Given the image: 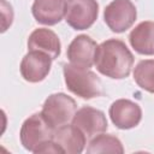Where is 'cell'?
Wrapping results in <instances>:
<instances>
[{"instance_id":"cell-1","label":"cell","mask_w":154,"mask_h":154,"mask_svg":"<svg viewBox=\"0 0 154 154\" xmlns=\"http://www.w3.org/2000/svg\"><path fill=\"white\" fill-rule=\"evenodd\" d=\"M94 64L101 75L113 79H123L131 72L134 55L122 40L109 38L97 46Z\"/></svg>"},{"instance_id":"cell-14","label":"cell","mask_w":154,"mask_h":154,"mask_svg":"<svg viewBox=\"0 0 154 154\" xmlns=\"http://www.w3.org/2000/svg\"><path fill=\"white\" fill-rule=\"evenodd\" d=\"M131 47L142 55L154 54V22H141L129 35Z\"/></svg>"},{"instance_id":"cell-7","label":"cell","mask_w":154,"mask_h":154,"mask_svg":"<svg viewBox=\"0 0 154 154\" xmlns=\"http://www.w3.org/2000/svg\"><path fill=\"white\" fill-rule=\"evenodd\" d=\"M52 58L38 51H29L20 61V75L30 83L43 81L51 71Z\"/></svg>"},{"instance_id":"cell-9","label":"cell","mask_w":154,"mask_h":154,"mask_svg":"<svg viewBox=\"0 0 154 154\" xmlns=\"http://www.w3.org/2000/svg\"><path fill=\"white\" fill-rule=\"evenodd\" d=\"M72 124L77 126L87 137H95L107 130V119L102 111L84 106L76 111Z\"/></svg>"},{"instance_id":"cell-13","label":"cell","mask_w":154,"mask_h":154,"mask_svg":"<svg viewBox=\"0 0 154 154\" xmlns=\"http://www.w3.org/2000/svg\"><path fill=\"white\" fill-rule=\"evenodd\" d=\"M53 141L67 154H79L85 147V135L73 124H65L57 128L54 130Z\"/></svg>"},{"instance_id":"cell-2","label":"cell","mask_w":154,"mask_h":154,"mask_svg":"<svg viewBox=\"0 0 154 154\" xmlns=\"http://www.w3.org/2000/svg\"><path fill=\"white\" fill-rule=\"evenodd\" d=\"M66 88L75 95L90 100L101 94V82L95 72L85 67L65 64L63 67Z\"/></svg>"},{"instance_id":"cell-10","label":"cell","mask_w":154,"mask_h":154,"mask_svg":"<svg viewBox=\"0 0 154 154\" xmlns=\"http://www.w3.org/2000/svg\"><path fill=\"white\" fill-rule=\"evenodd\" d=\"M97 45L96 42L88 35H78L76 36L67 47V59L70 64L90 69L95 61Z\"/></svg>"},{"instance_id":"cell-18","label":"cell","mask_w":154,"mask_h":154,"mask_svg":"<svg viewBox=\"0 0 154 154\" xmlns=\"http://www.w3.org/2000/svg\"><path fill=\"white\" fill-rule=\"evenodd\" d=\"M34 153H36V154H41V153H45V154H47V153H53V154H63L64 153V150L61 149V147L58 144V143H55L53 140H51V141H48V142H46V143H43V144H41Z\"/></svg>"},{"instance_id":"cell-17","label":"cell","mask_w":154,"mask_h":154,"mask_svg":"<svg viewBox=\"0 0 154 154\" xmlns=\"http://www.w3.org/2000/svg\"><path fill=\"white\" fill-rule=\"evenodd\" d=\"M1 8H2V29L1 31H6L7 28L12 24V19H13V11L11 5H8L5 0H1Z\"/></svg>"},{"instance_id":"cell-16","label":"cell","mask_w":154,"mask_h":154,"mask_svg":"<svg viewBox=\"0 0 154 154\" xmlns=\"http://www.w3.org/2000/svg\"><path fill=\"white\" fill-rule=\"evenodd\" d=\"M134 79L138 87L154 94V59L141 60L134 70Z\"/></svg>"},{"instance_id":"cell-8","label":"cell","mask_w":154,"mask_h":154,"mask_svg":"<svg viewBox=\"0 0 154 154\" xmlns=\"http://www.w3.org/2000/svg\"><path fill=\"white\" fill-rule=\"evenodd\" d=\"M109 117L112 123L122 130H128L137 126L142 119L141 107L128 99L116 100L109 107Z\"/></svg>"},{"instance_id":"cell-3","label":"cell","mask_w":154,"mask_h":154,"mask_svg":"<svg viewBox=\"0 0 154 154\" xmlns=\"http://www.w3.org/2000/svg\"><path fill=\"white\" fill-rule=\"evenodd\" d=\"M54 130L42 113H35L23 123L19 132L20 142L26 150L35 152L41 144L53 140Z\"/></svg>"},{"instance_id":"cell-6","label":"cell","mask_w":154,"mask_h":154,"mask_svg":"<svg viewBox=\"0 0 154 154\" xmlns=\"http://www.w3.org/2000/svg\"><path fill=\"white\" fill-rule=\"evenodd\" d=\"M137 17V11L131 0H113L103 11L107 26L113 32H124L132 26Z\"/></svg>"},{"instance_id":"cell-11","label":"cell","mask_w":154,"mask_h":154,"mask_svg":"<svg viewBox=\"0 0 154 154\" xmlns=\"http://www.w3.org/2000/svg\"><path fill=\"white\" fill-rule=\"evenodd\" d=\"M66 0H34L31 12L36 22L43 25H55L65 16Z\"/></svg>"},{"instance_id":"cell-4","label":"cell","mask_w":154,"mask_h":154,"mask_svg":"<svg viewBox=\"0 0 154 154\" xmlns=\"http://www.w3.org/2000/svg\"><path fill=\"white\" fill-rule=\"evenodd\" d=\"M76 111L77 105L71 96L64 93H57L46 99L41 113L45 119L54 129H57L72 120Z\"/></svg>"},{"instance_id":"cell-15","label":"cell","mask_w":154,"mask_h":154,"mask_svg":"<svg viewBox=\"0 0 154 154\" xmlns=\"http://www.w3.org/2000/svg\"><path fill=\"white\" fill-rule=\"evenodd\" d=\"M87 153L96 154V153H124V148L118 137L108 134H99L90 142L87 148Z\"/></svg>"},{"instance_id":"cell-5","label":"cell","mask_w":154,"mask_h":154,"mask_svg":"<svg viewBox=\"0 0 154 154\" xmlns=\"http://www.w3.org/2000/svg\"><path fill=\"white\" fill-rule=\"evenodd\" d=\"M99 16L96 0H66L65 20L75 30L89 29Z\"/></svg>"},{"instance_id":"cell-12","label":"cell","mask_w":154,"mask_h":154,"mask_svg":"<svg viewBox=\"0 0 154 154\" xmlns=\"http://www.w3.org/2000/svg\"><path fill=\"white\" fill-rule=\"evenodd\" d=\"M28 49L38 51L48 54L52 59H57L60 55L61 45L58 35L54 31L46 28H38L29 35Z\"/></svg>"}]
</instances>
